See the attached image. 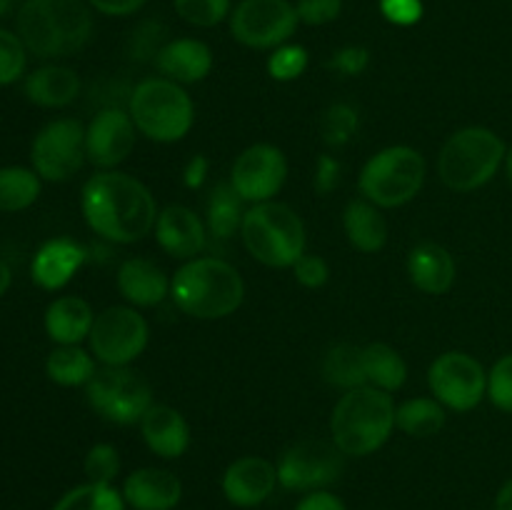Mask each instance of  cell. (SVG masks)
I'll use <instances>...</instances> for the list:
<instances>
[{
  "mask_svg": "<svg viewBox=\"0 0 512 510\" xmlns=\"http://www.w3.org/2000/svg\"><path fill=\"white\" fill-rule=\"evenodd\" d=\"M505 155L508 148L495 130L470 125L445 140L438 155V175L455 193H470L498 175Z\"/></svg>",
  "mask_w": 512,
  "mask_h": 510,
  "instance_id": "obj_7",
  "label": "cell"
},
{
  "mask_svg": "<svg viewBox=\"0 0 512 510\" xmlns=\"http://www.w3.org/2000/svg\"><path fill=\"white\" fill-rule=\"evenodd\" d=\"M170 298L190 318L220 320L243 305L245 283L228 260L193 258L175 270Z\"/></svg>",
  "mask_w": 512,
  "mask_h": 510,
  "instance_id": "obj_3",
  "label": "cell"
},
{
  "mask_svg": "<svg viewBox=\"0 0 512 510\" xmlns=\"http://www.w3.org/2000/svg\"><path fill=\"white\" fill-rule=\"evenodd\" d=\"M488 398L503 413H512V353L503 355L488 373Z\"/></svg>",
  "mask_w": 512,
  "mask_h": 510,
  "instance_id": "obj_41",
  "label": "cell"
},
{
  "mask_svg": "<svg viewBox=\"0 0 512 510\" xmlns=\"http://www.w3.org/2000/svg\"><path fill=\"white\" fill-rule=\"evenodd\" d=\"M278 468L258 455L233 460L223 473V495L238 508H255L273 495Z\"/></svg>",
  "mask_w": 512,
  "mask_h": 510,
  "instance_id": "obj_17",
  "label": "cell"
},
{
  "mask_svg": "<svg viewBox=\"0 0 512 510\" xmlns=\"http://www.w3.org/2000/svg\"><path fill=\"white\" fill-rule=\"evenodd\" d=\"M40 175L33 168L8 165L0 168V213H20L28 210L40 198Z\"/></svg>",
  "mask_w": 512,
  "mask_h": 510,
  "instance_id": "obj_31",
  "label": "cell"
},
{
  "mask_svg": "<svg viewBox=\"0 0 512 510\" xmlns=\"http://www.w3.org/2000/svg\"><path fill=\"white\" fill-rule=\"evenodd\" d=\"M88 3L103 15H133L138 13L148 0H88Z\"/></svg>",
  "mask_w": 512,
  "mask_h": 510,
  "instance_id": "obj_49",
  "label": "cell"
},
{
  "mask_svg": "<svg viewBox=\"0 0 512 510\" xmlns=\"http://www.w3.org/2000/svg\"><path fill=\"white\" fill-rule=\"evenodd\" d=\"M45 333L55 345H80L88 340L95 323V313L88 300L78 295L55 298L45 310Z\"/></svg>",
  "mask_w": 512,
  "mask_h": 510,
  "instance_id": "obj_25",
  "label": "cell"
},
{
  "mask_svg": "<svg viewBox=\"0 0 512 510\" xmlns=\"http://www.w3.org/2000/svg\"><path fill=\"white\" fill-rule=\"evenodd\" d=\"M305 68H308V50L303 45L285 43L280 48H275L268 58V73L278 83L298 80L305 73Z\"/></svg>",
  "mask_w": 512,
  "mask_h": 510,
  "instance_id": "obj_39",
  "label": "cell"
},
{
  "mask_svg": "<svg viewBox=\"0 0 512 510\" xmlns=\"http://www.w3.org/2000/svg\"><path fill=\"white\" fill-rule=\"evenodd\" d=\"M45 373L55 385L78 388V385H88L98 368H95V355L80 345H58L50 350L45 360Z\"/></svg>",
  "mask_w": 512,
  "mask_h": 510,
  "instance_id": "obj_29",
  "label": "cell"
},
{
  "mask_svg": "<svg viewBox=\"0 0 512 510\" xmlns=\"http://www.w3.org/2000/svg\"><path fill=\"white\" fill-rule=\"evenodd\" d=\"M208 170H210L208 158H205L203 153L193 155V158H190L188 163H185V168H183V183H185V188L198 190L200 185L205 183V178H208Z\"/></svg>",
  "mask_w": 512,
  "mask_h": 510,
  "instance_id": "obj_48",
  "label": "cell"
},
{
  "mask_svg": "<svg viewBox=\"0 0 512 510\" xmlns=\"http://www.w3.org/2000/svg\"><path fill=\"white\" fill-rule=\"evenodd\" d=\"M133 118L123 108H103L85 128V155L100 170H115L135 148Z\"/></svg>",
  "mask_w": 512,
  "mask_h": 510,
  "instance_id": "obj_16",
  "label": "cell"
},
{
  "mask_svg": "<svg viewBox=\"0 0 512 510\" xmlns=\"http://www.w3.org/2000/svg\"><path fill=\"white\" fill-rule=\"evenodd\" d=\"M155 240L160 248L178 260H193L208 243L205 223L185 205H168L155 220Z\"/></svg>",
  "mask_w": 512,
  "mask_h": 510,
  "instance_id": "obj_18",
  "label": "cell"
},
{
  "mask_svg": "<svg viewBox=\"0 0 512 510\" xmlns=\"http://www.w3.org/2000/svg\"><path fill=\"white\" fill-rule=\"evenodd\" d=\"M85 248L73 238L45 240L30 260V278L43 290H60L83 268Z\"/></svg>",
  "mask_w": 512,
  "mask_h": 510,
  "instance_id": "obj_19",
  "label": "cell"
},
{
  "mask_svg": "<svg viewBox=\"0 0 512 510\" xmlns=\"http://www.w3.org/2000/svg\"><path fill=\"white\" fill-rule=\"evenodd\" d=\"M123 493L113 485H98V483H85L78 488L68 490L53 510H125Z\"/></svg>",
  "mask_w": 512,
  "mask_h": 510,
  "instance_id": "obj_34",
  "label": "cell"
},
{
  "mask_svg": "<svg viewBox=\"0 0 512 510\" xmlns=\"http://www.w3.org/2000/svg\"><path fill=\"white\" fill-rule=\"evenodd\" d=\"M428 385L433 398L443 408L468 413L478 408L488 395V373L473 355L463 350H448L430 365Z\"/></svg>",
  "mask_w": 512,
  "mask_h": 510,
  "instance_id": "obj_11",
  "label": "cell"
},
{
  "mask_svg": "<svg viewBox=\"0 0 512 510\" xmlns=\"http://www.w3.org/2000/svg\"><path fill=\"white\" fill-rule=\"evenodd\" d=\"M13 5H15V0H0V18H5V15L10 13V10H13Z\"/></svg>",
  "mask_w": 512,
  "mask_h": 510,
  "instance_id": "obj_53",
  "label": "cell"
},
{
  "mask_svg": "<svg viewBox=\"0 0 512 510\" xmlns=\"http://www.w3.org/2000/svg\"><path fill=\"white\" fill-rule=\"evenodd\" d=\"M505 173H508V183H510V188H512V148L508 150V155H505Z\"/></svg>",
  "mask_w": 512,
  "mask_h": 510,
  "instance_id": "obj_52",
  "label": "cell"
},
{
  "mask_svg": "<svg viewBox=\"0 0 512 510\" xmlns=\"http://www.w3.org/2000/svg\"><path fill=\"white\" fill-rule=\"evenodd\" d=\"M300 23L305 25H328L343 10V0H298L295 5Z\"/></svg>",
  "mask_w": 512,
  "mask_h": 510,
  "instance_id": "obj_43",
  "label": "cell"
},
{
  "mask_svg": "<svg viewBox=\"0 0 512 510\" xmlns=\"http://www.w3.org/2000/svg\"><path fill=\"white\" fill-rule=\"evenodd\" d=\"M168 43L165 40V28L163 23H155V20H145L138 28L133 30L128 43V55L130 60H138V63H145V60L158 58V53L163 50V45Z\"/></svg>",
  "mask_w": 512,
  "mask_h": 510,
  "instance_id": "obj_40",
  "label": "cell"
},
{
  "mask_svg": "<svg viewBox=\"0 0 512 510\" xmlns=\"http://www.w3.org/2000/svg\"><path fill=\"white\" fill-rule=\"evenodd\" d=\"M298 10L288 0H240L230 13V33L255 50H275L298 28Z\"/></svg>",
  "mask_w": 512,
  "mask_h": 510,
  "instance_id": "obj_13",
  "label": "cell"
},
{
  "mask_svg": "<svg viewBox=\"0 0 512 510\" xmlns=\"http://www.w3.org/2000/svg\"><path fill=\"white\" fill-rule=\"evenodd\" d=\"M380 13L393 25H415L423 18V0H380Z\"/></svg>",
  "mask_w": 512,
  "mask_h": 510,
  "instance_id": "obj_44",
  "label": "cell"
},
{
  "mask_svg": "<svg viewBox=\"0 0 512 510\" xmlns=\"http://www.w3.org/2000/svg\"><path fill=\"white\" fill-rule=\"evenodd\" d=\"M363 370L365 383L373 388L385 390V393H395L408 380V365H405L403 355L388 343H370L363 348Z\"/></svg>",
  "mask_w": 512,
  "mask_h": 510,
  "instance_id": "obj_28",
  "label": "cell"
},
{
  "mask_svg": "<svg viewBox=\"0 0 512 510\" xmlns=\"http://www.w3.org/2000/svg\"><path fill=\"white\" fill-rule=\"evenodd\" d=\"M445 425V408L435 398H410L395 408V428L410 438H430Z\"/></svg>",
  "mask_w": 512,
  "mask_h": 510,
  "instance_id": "obj_32",
  "label": "cell"
},
{
  "mask_svg": "<svg viewBox=\"0 0 512 510\" xmlns=\"http://www.w3.org/2000/svg\"><path fill=\"white\" fill-rule=\"evenodd\" d=\"M370 65V53L363 45H345L340 48L333 58L328 60V68L335 73L345 75V78H355V75L365 73Z\"/></svg>",
  "mask_w": 512,
  "mask_h": 510,
  "instance_id": "obj_42",
  "label": "cell"
},
{
  "mask_svg": "<svg viewBox=\"0 0 512 510\" xmlns=\"http://www.w3.org/2000/svg\"><path fill=\"white\" fill-rule=\"evenodd\" d=\"M155 65L163 78L180 85L200 83L213 70V50L195 38L168 40L155 58Z\"/></svg>",
  "mask_w": 512,
  "mask_h": 510,
  "instance_id": "obj_22",
  "label": "cell"
},
{
  "mask_svg": "<svg viewBox=\"0 0 512 510\" xmlns=\"http://www.w3.org/2000/svg\"><path fill=\"white\" fill-rule=\"evenodd\" d=\"M245 200L235 193V188L228 183H218L210 190L208 198V215H205V228L215 240H230L235 230H240L245 218L243 210Z\"/></svg>",
  "mask_w": 512,
  "mask_h": 510,
  "instance_id": "obj_30",
  "label": "cell"
},
{
  "mask_svg": "<svg viewBox=\"0 0 512 510\" xmlns=\"http://www.w3.org/2000/svg\"><path fill=\"white\" fill-rule=\"evenodd\" d=\"M85 155V125L75 118L50 120L38 130L30 145V163L43 180L63 183L73 178L83 163Z\"/></svg>",
  "mask_w": 512,
  "mask_h": 510,
  "instance_id": "obj_12",
  "label": "cell"
},
{
  "mask_svg": "<svg viewBox=\"0 0 512 510\" xmlns=\"http://www.w3.org/2000/svg\"><path fill=\"white\" fill-rule=\"evenodd\" d=\"M295 280L305 288H323L330 278V268L320 255H303L298 263L293 265Z\"/></svg>",
  "mask_w": 512,
  "mask_h": 510,
  "instance_id": "obj_45",
  "label": "cell"
},
{
  "mask_svg": "<svg viewBox=\"0 0 512 510\" xmlns=\"http://www.w3.org/2000/svg\"><path fill=\"white\" fill-rule=\"evenodd\" d=\"M85 395L95 413L103 420L115 425H133L143 420L148 408L153 405V388L140 373L125 368H110L93 375L85 385Z\"/></svg>",
  "mask_w": 512,
  "mask_h": 510,
  "instance_id": "obj_9",
  "label": "cell"
},
{
  "mask_svg": "<svg viewBox=\"0 0 512 510\" xmlns=\"http://www.w3.org/2000/svg\"><path fill=\"white\" fill-rule=\"evenodd\" d=\"M85 478L88 483H98V485H113L115 478L120 473V453L115 445L110 443H98L88 450L85 455Z\"/></svg>",
  "mask_w": 512,
  "mask_h": 510,
  "instance_id": "obj_37",
  "label": "cell"
},
{
  "mask_svg": "<svg viewBox=\"0 0 512 510\" xmlns=\"http://www.w3.org/2000/svg\"><path fill=\"white\" fill-rule=\"evenodd\" d=\"M175 13L195 28H215L230 18V0H175Z\"/></svg>",
  "mask_w": 512,
  "mask_h": 510,
  "instance_id": "obj_36",
  "label": "cell"
},
{
  "mask_svg": "<svg viewBox=\"0 0 512 510\" xmlns=\"http://www.w3.org/2000/svg\"><path fill=\"white\" fill-rule=\"evenodd\" d=\"M340 173H343V165L338 163V158L333 155H320L318 163H315V178L313 188L318 195H330L340 183Z\"/></svg>",
  "mask_w": 512,
  "mask_h": 510,
  "instance_id": "obj_46",
  "label": "cell"
},
{
  "mask_svg": "<svg viewBox=\"0 0 512 510\" xmlns=\"http://www.w3.org/2000/svg\"><path fill=\"white\" fill-rule=\"evenodd\" d=\"M343 473V453L335 443L300 440L290 445L278 463V483L285 490L313 493L333 485Z\"/></svg>",
  "mask_w": 512,
  "mask_h": 510,
  "instance_id": "obj_14",
  "label": "cell"
},
{
  "mask_svg": "<svg viewBox=\"0 0 512 510\" xmlns=\"http://www.w3.org/2000/svg\"><path fill=\"white\" fill-rule=\"evenodd\" d=\"M10 285H13V270H10V265L5 260H0V298L8 293Z\"/></svg>",
  "mask_w": 512,
  "mask_h": 510,
  "instance_id": "obj_51",
  "label": "cell"
},
{
  "mask_svg": "<svg viewBox=\"0 0 512 510\" xmlns=\"http://www.w3.org/2000/svg\"><path fill=\"white\" fill-rule=\"evenodd\" d=\"M120 493L133 510H173L183 498V483L165 468H140L123 480Z\"/></svg>",
  "mask_w": 512,
  "mask_h": 510,
  "instance_id": "obj_20",
  "label": "cell"
},
{
  "mask_svg": "<svg viewBox=\"0 0 512 510\" xmlns=\"http://www.w3.org/2000/svg\"><path fill=\"white\" fill-rule=\"evenodd\" d=\"M495 510H512V478L505 480V485L500 488L498 498H495Z\"/></svg>",
  "mask_w": 512,
  "mask_h": 510,
  "instance_id": "obj_50",
  "label": "cell"
},
{
  "mask_svg": "<svg viewBox=\"0 0 512 510\" xmlns=\"http://www.w3.org/2000/svg\"><path fill=\"white\" fill-rule=\"evenodd\" d=\"M18 35L38 58H68L93 35L85 0H25L18 10Z\"/></svg>",
  "mask_w": 512,
  "mask_h": 510,
  "instance_id": "obj_2",
  "label": "cell"
},
{
  "mask_svg": "<svg viewBox=\"0 0 512 510\" xmlns=\"http://www.w3.org/2000/svg\"><path fill=\"white\" fill-rule=\"evenodd\" d=\"M25 98L40 108H65L80 93V78L65 65H43L25 78Z\"/></svg>",
  "mask_w": 512,
  "mask_h": 510,
  "instance_id": "obj_26",
  "label": "cell"
},
{
  "mask_svg": "<svg viewBox=\"0 0 512 510\" xmlns=\"http://www.w3.org/2000/svg\"><path fill=\"white\" fill-rule=\"evenodd\" d=\"M80 210L93 233L118 245L143 240L155 230V198L138 178L120 170H98L80 193Z\"/></svg>",
  "mask_w": 512,
  "mask_h": 510,
  "instance_id": "obj_1",
  "label": "cell"
},
{
  "mask_svg": "<svg viewBox=\"0 0 512 510\" xmlns=\"http://www.w3.org/2000/svg\"><path fill=\"white\" fill-rule=\"evenodd\" d=\"M295 510H348L343 500L338 495L328 493V490H313V493L305 495Z\"/></svg>",
  "mask_w": 512,
  "mask_h": 510,
  "instance_id": "obj_47",
  "label": "cell"
},
{
  "mask_svg": "<svg viewBox=\"0 0 512 510\" xmlns=\"http://www.w3.org/2000/svg\"><path fill=\"white\" fill-rule=\"evenodd\" d=\"M395 430V403L390 393L360 385L345 390L330 415V435L343 455L365 458L388 443Z\"/></svg>",
  "mask_w": 512,
  "mask_h": 510,
  "instance_id": "obj_4",
  "label": "cell"
},
{
  "mask_svg": "<svg viewBox=\"0 0 512 510\" xmlns=\"http://www.w3.org/2000/svg\"><path fill=\"white\" fill-rule=\"evenodd\" d=\"M28 65V48L20 35L0 28V85H13L23 78Z\"/></svg>",
  "mask_w": 512,
  "mask_h": 510,
  "instance_id": "obj_38",
  "label": "cell"
},
{
  "mask_svg": "<svg viewBox=\"0 0 512 510\" xmlns=\"http://www.w3.org/2000/svg\"><path fill=\"white\" fill-rule=\"evenodd\" d=\"M150 328L133 305H110L95 315L88 343L95 360L110 368H125L148 348Z\"/></svg>",
  "mask_w": 512,
  "mask_h": 510,
  "instance_id": "obj_10",
  "label": "cell"
},
{
  "mask_svg": "<svg viewBox=\"0 0 512 510\" xmlns=\"http://www.w3.org/2000/svg\"><path fill=\"white\" fill-rule=\"evenodd\" d=\"M140 433H143L145 445L165 460L180 458L190 445L188 420L173 405H150L148 413L140 420Z\"/></svg>",
  "mask_w": 512,
  "mask_h": 510,
  "instance_id": "obj_21",
  "label": "cell"
},
{
  "mask_svg": "<svg viewBox=\"0 0 512 510\" xmlns=\"http://www.w3.org/2000/svg\"><path fill=\"white\" fill-rule=\"evenodd\" d=\"M323 378L328 380L333 388L353 390L365 383L363 370V348L350 343L333 345L323 358Z\"/></svg>",
  "mask_w": 512,
  "mask_h": 510,
  "instance_id": "obj_33",
  "label": "cell"
},
{
  "mask_svg": "<svg viewBox=\"0 0 512 510\" xmlns=\"http://www.w3.org/2000/svg\"><path fill=\"white\" fill-rule=\"evenodd\" d=\"M128 115L140 135L155 143H178L195 123L188 90L168 78H145L130 90Z\"/></svg>",
  "mask_w": 512,
  "mask_h": 510,
  "instance_id": "obj_6",
  "label": "cell"
},
{
  "mask_svg": "<svg viewBox=\"0 0 512 510\" xmlns=\"http://www.w3.org/2000/svg\"><path fill=\"white\" fill-rule=\"evenodd\" d=\"M360 118L358 110L348 103H333L320 118V135L330 148H343L358 133Z\"/></svg>",
  "mask_w": 512,
  "mask_h": 510,
  "instance_id": "obj_35",
  "label": "cell"
},
{
  "mask_svg": "<svg viewBox=\"0 0 512 510\" xmlns=\"http://www.w3.org/2000/svg\"><path fill=\"white\" fill-rule=\"evenodd\" d=\"M455 260L448 248L438 243H420L408 255L410 283L428 295H443L455 283Z\"/></svg>",
  "mask_w": 512,
  "mask_h": 510,
  "instance_id": "obj_24",
  "label": "cell"
},
{
  "mask_svg": "<svg viewBox=\"0 0 512 510\" xmlns=\"http://www.w3.org/2000/svg\"><path fill=\"white\" fill-rule=\"evenodd\" d=\"M288 178L283 150L270 143H255L238 155L230 170V185L245 203H265L278 195Z\"/></svg>",
  "mask_w": 512,
  "mask_h": 510,
  "instance_id": "obj_15",
  "label": "cell"
},
{
  "mask_svg": "<svg viewBox=\"0 0 512 510\" xmlns=\"http://www.w3.org/2000/svg\"><path fill=\"white\" fill-rule=\"evenodd\" d=\"M425 158L410 145H390L375 153L360 170V193L378 208H400L420 193Z\"/></svg>",
  "mask_w": 512,
  "mask_h": 510,
  "instance_id": "obj_8",
  "label": "cell"
},
{
  "mask_svg": "<svg viewBox=\"0 0 512 510\" xmlns=\"http://www.w3.org/2000/svg\"><path fill=\"white\" fill-rule=\"evenodd\" d=\"M343 228L350 245L360 253H378L388 243V223L370 200H350L343 213Z\"/></svg>",
  "mask_w": 512,
  "mask_h": 510,
  "instance_id": "obj_27",
  "label": "cell"
},
{
  "mask_svg": "<svg viewBox=\"0 0 512 510\" xmlns=\"http://www.w3.org/2000/svg\"><path fill=\"white\" fill-rule=\"evenodd\" d=\"M118 290L133 308H153L170 295V280L153 260L128 258L118 268Z\"/></svg>",
  "mask_w": 512,
  "mask_h": 510,
  "instance_id": "obj_23",
  "label": "cell"
},
{
  "mask_svg": "<svg viewBox=\"0 0 512 510\" xmlns=\"http://www.w3.org/2000/svg\"><path fill=\"white\" fill-rule=\"evenodd\" d=\"M240 238L245 250L268 268H293L305 255V225L290 205L278 200L245 210Z\"/></svg>",
  "mask_w": 512,
  "mask_h": 510,
  "instance_id": "obj_5",
  "label": "cell"
}]
</instances>
